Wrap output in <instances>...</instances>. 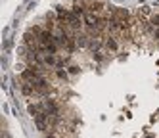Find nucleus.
<instances>
[{
  "mask_svg": "<svg viewBox=\"0 0 159 138\" xmlns=\"http://www.w3.org/2000/svg\"><path fill=\"white\" fill-rule=\"evenodd\" d=\"M35 125H37V129L40 132H48L50 131V115L46 111H42L40 115H37V117H35Z\"/></svg>",
  "mask_w": 159,
  "mask_h": 138,
  "instance_id": "1",
  "label": "nucleus"
},
{
  "mask_svg": "<svg viewBox=\"0 0 159 138\" xmlns=\"http://www.w3.org/2000/svg\"><path fill=\"white\" fill-rule=\"evenodd\" d=\"M44 111H46L48 115H60V104L56 102V100H52V98H48V100H44Z\"/></svg>",
  "mask_w": 159,
  "mask_h": 138,
  "instance_id": "2",
  "label": "nucleus"
},
{
  "mask_svg": "<svg viewBox=\"0 0 159 138\" xmlns=\"http://www.w3.org/2000/svg\"><path fill=\"white\" fill-rule=\"evenodd\" d=\"M27 111H29L31 117L35 119L37 115H40V113L44 111V102H39V104H29V106H27Z\"/></svg>",
  "mask_w": 159,
  "mask_h": 138,
  "instance_id": "3",
  "label": "nucleus"
},
{
  "mask_svg": "<svg viewBox=\"0 0 159 138\" xmlns=\"http://www.w3.org/2000/svg\"><path fill=\"white\" fill-rule=\"evenodd\" d=\"M21 94H23V96H35L37 90H35V86H33L31 83L23 80V83H21Z\"/></svg>",
  "mask_w": 159,
  "mask_h": 138,
  "instance_id": "4",
  "label": "nucleus"
},
{
  "mask_svg": "<svg viewBox=\"0 0 159 138\" xmlns=\"http://www.w3.org/2000/svg\"><path fill=\"white\" fill-rule=\"evenodd\" d=\"M75 39H77V46H81V48L88 46V37L86 34H75Z\"/></svg>",
  "mask_w": 159,
  "mask_h": 138,
  "instance_id": "5",
  "label": "nucleus"
},
{
  "mask_svg": "<svg viewBox=\"0 0 159 138\" xmlns=\"http://www.w3.org/2000/svg\"><path fill=\"white\" fill-rule=\"evenodd\" d=\"M106 46H107V50H109V52H117V48H119V46H117V40H113L111 37L106 40Z\"/></svg>",
  "mask_w": 159,
  "mask_h": 138,
  "instance_id": "6",
  "label": "nucleus"
},
{
  "mask_svg": "<svg viewBox=\"0 0 159 138\" xmlns=\"http://www.w3.org/2000/svg\"><path fill=\"white\" fill-rule=\"evenodd\" d=\"M44 63L46 65H58V60L54 58V54H44Z\"/></svg>",
  "mask_w": 159,
  "mask_h": 138,
  "instance_id": "7",
  "label": "nucleus"
},
{
  "mask_svg": "<svg viewBox=\"0 0 159 138\" xmlns=\"http://www.w3.org/2000/svg\"><path fill=\"white\" fill-rule=\"evenodd\" d=\"M88 48H90V50H92V52L96 54V50L100 48V42H98V40H90V42H88Z\"/></svg>",
  "mask_w": 159,
  "mask_h": 138,
  "instance_id": "8",
  "label": "nucleus"
},
{
  "mask_svg": "<svg viewBox=\"0 0 159 138\" xmlns=\"http://www.w3.org/2000/svg\"><path fill=\"white\" fill-rule=\"evenodd\" d=\"M56 75L60 79H63V80H67V71H63V69H56Z\"/></svg>",
  "mask_w": 159,
  "mask_h": 138,
  "instance_id": "9",
  "label": "nucleus"
},
{
  "mask_svg": "<svg viewBox=\"0 0 159 138\" xmlns=\"http://www.w3.org/2000/svg\"><path fill=\"white\" fill-rule=\"evenodd\" d=\"M150 23H152V25H155V27H159V16H153Z\"/></svg>",
  "mask_w": 159,
  "mask_h": 138,
  "instance_id": "10",
  "label": "nucleus"
},
{
  "mask_svg": "<svg viewBox=\"0 0 159 138\" xmlns=\"http://www.w3.org/2000/svg\"><path fill=\"white\" fill-rule=\"evenodd\" d=\"M69 73H71V75H77V73H79V67H77V65H71V67H69Z\"/></svg>",
  "mask_w": 159,
  "mask_h": 138,
  "instance_id": "11",
  "label": "nucleus"
},
{
  "mask_svg": "<svg viewBox=\"0 0 159 138\" xmlns=\"http://www.w3.org/2000/svg\"><path fill=\"white\" fill-rule=\"evenodd\" d=\"M46 138H56V136H54V134L50 132V134H46Z\"/></svg>",
  "mask_w": 159,
  "mask_h": 138,
  "instance_id": "12",
  "label": "nucleus"
},
{
  "mask_svg": "<svg viewBox=\"0 0 159 138\" xmlns=\"http://www.w3.org/2000/svg\"><path fill=\"white\" fill-rule=\"evenodd\" d=\"M146 138H153V136H146Z\"/></svg>",
  "mask_w": 159,
  "mask_h": 138,
  "instance_id": "13",
  "label": "nucleus"
}]
</instances>
